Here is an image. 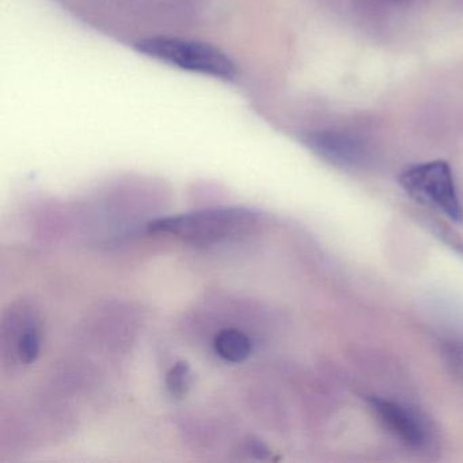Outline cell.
Returning a JSON list of instances; mask_svg holds the SVG:
<instances>
[{
	"label": "cell",
	"mask_w": 463,
	"mask_h": 463,
	"mask_svg": "<svg viewBox=\"0 0 463 463\" xmlns=\"http://www.w3.org/2000/svg\"><path fill=\"white\" fill-rule=\"evenodd\" d=\"M248 449L249 452H251L254 457L260 458V459H265V458H268V455H269V449H268L267 446H264L259 439H251V440H249Z\"/></svg>",
	"instance_id": "9"
},
{
	"label": "cell",
	"mask_w": 463,
	"mask_h": 463,
	"mask_svg": "<svg viewBox=\"0 0 463 463\" xmlns=\"http://www.w3.org/2000/svg\"><path fill=\"white\" fill-rule=\"evenodd\" d=\"M257 216L245 208H213L150 222L148 232L169 234L184 242L213 246L245 237L256 227Z\"/></svg>",
	"instance_id": "1"
},
{
	"label": "cell",
	"mask_w": 463,
	"mask_h": 463,
	"mask_svg": "<svg viewBox=\"0 0 463 463\" xmlns=\"http://www.w3.org/2000/svg\"><path fill=\"white\" fill-rule=\"evenodd\" d=\"M42 325L31 306L13 307L2 325L5 356H12L15 364L31 365L42 352Z\"/></svg>",
	"instance_id": "5"
},
{
	"label": "cell",
	"mask_w": 463,
	"mask_h": 463,
	"mask_svg": "<svg viewBox=\"0 0 463 463\" xmlns=\"http://www.w3.org/2000/svg\"><path fill=\"white\" fill-rule=\"evenodd\" d=\"M213 349L221 359L229 363H242L250 356V338L242 330L229 327L222 329L213 338Z\"/></svg>",
	"instance_id": "7"
},
{
	"label": "cell",
	"mask_w": 463,
	"mask_h": 463,
	"mask_svg": "<svg viewBox=\"0 0 463 463\" xmlns=\"http://www.w3.org/2000/svg\"><path fill=\"white\" fill-rule=\"evenodd\" d=\"M137 52L173 69L221 80L237 77V66L223 51L207 43L180 37H148L135 45Z\"/></svg>",
	"instance_id": "2"
},
{
	"label": "cell",
	"mask_w": 463,
	"mask_h": 463,
	"mask_svg": "<svg viewBox=\"0 0 463 463\" xmlns=\"http://www.w3.org/2000/svg\"><path fill=\"white\" fill-rule=\"evenodd\" d=\"M368 405L382 427L403 446L422 451L432 443V427L416 409L379 397L368 398Z\"/></svg>",
	"instance_id": "4"
},
{
	"label": "cell",
	"mask_w": 463,
	"mask_h": 463,
	"mask_svg": "<svg viewBox=\"0 0 463 463\" xmlns=\"http://www.w3.org/2000/svg\"><path fill=\"white\" fill-rule=\"evenodd\" d=\"M192 386V371L188 363L178 362L166 375V389L173 398H183Z\"/></svg>",
	"instance_id": "8"
},
{
	"label": "cell",
	"mask_w": 463,
	"mask_h": 463,
	"mask_svg": "<svg viewBox=\"0 0 463 463\" xmlns=\"http://www.w3.org/2000/svg\"><path fill=\"white\" fill-rule=\"evenodd\" d=\"M305 143L325 161L344 169L362 167L367 161V148L362 140L337 131H316L306 135Z\"/></svg>",
	"instance_id": "6"
},
{
	"label": "cell",
	"mask_w": 463,
	"mask_h": 463,
	"mask_svg": "<svg viewBox=\"0 0 463 463\" xmlns=\"http://www.w3.org/2000/svg\"><path fill=\"white\" fill-rule=\"evenodd\" d=\"M403 191L421 204L435 208L452 221L463 219L451 167L444 161L413 165L400 175Z\"/></svg>",
	"instance_id": "3"
}]
</instances>
